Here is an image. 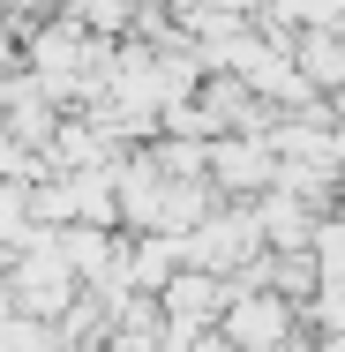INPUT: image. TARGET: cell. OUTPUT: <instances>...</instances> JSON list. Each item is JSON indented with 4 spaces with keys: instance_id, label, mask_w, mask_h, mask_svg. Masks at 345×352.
I'll return each instance as SVG.
<instances>
[{
    "instance_id": "obj_1",
    "label": "cell",
    "mask_w": 345,
    "mask_h": 352,
    "mask_svg": "<svg viewBox=\"0 0 345 352\" xmlns=\"http://www.w3.org/2000/svg\"><path fill=\"white\" fill-rule=\"evenodd\" d=\"M218 338L233 352H271L278 338H285V307H278V300H233L225 322H218Z\"/></svg>"
}]
</instances>
